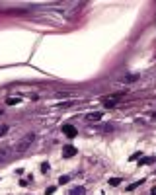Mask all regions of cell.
Masks as SVG:
<instances>
[{
  "label": "cell",
  "instance_id": "cell-2",
  "mask_svg": "<svg viewBox=\"0 0 156 195\" xmlns=\"http://www.w3.org/2000/svg\"><path fill=\"white\" fill-rule=\"evenodd\" d=\"M63 133H65L68 139L78 136V129H76V127H72V125H63Z\"/></svg>",
  "mask_w": 156,
  "mask_h": 195
},
{
  "label": "cell",
  "instance_id": "cell-9",
  "mask_svg": "<svg viewBox=\"0 0 156 195\" xmlns=\"http://www.w3.org/2000/svg\"><path fill=\"white\" fill-rule=\"evenodd\" d=\"M143 183H144V180H139V182L131 183V185H129V187H127V189H129V191H133V189H136V187H139V185H143Z\"/></svg>",
  "mask_w": 156,
  "mask_h": 195
},
{
  "label": "cell",
  "instance_id": "cell-13",
  "mask_svg": "<svg viewBox=\"0 0 156 195\" xmlns=\"http://www.w3.org/2000/svg\"><path fill=\"white\" fill-rule=\"evenodd\" d=\"M105 107H115V102L113 100H105Z\"/></svg>",
  "mask_w": 156,
  "mask_h": 195
},
{
  "label": "cell",
  "instance_id": "cell-19",
  "mask_svg": "<svg viewBox=\"0 0 156 195\" xmlns=\"http://www.w3.org/2000/svg\"><path fill=\"white\" fill-rule=\"evenodd\" d=\"M150 195H156V187H152V191H150Z\"/></svg>",
  "mask_w": 156,
  "mask_h": 195
},
{
  "label": "cell",
  "instance_id": "cell-15",
  "mask_svg": "<svg viewBox=\"0 0 156 195\" xmlns=\"http://www.w3.org/2000/svg\"><path fill=\"white\" fill-rule=\"evenodd\" d=\"M152 162V158H143V160H141V164H150Z\"/></svg>",
  "mask_w": 156,
  "mask_h": 195
},
{
  "label": "cell",
  "instance_id": "cell-20",
  "mask_svg": "<svg viewBox=\"0 0 156 195\" xmlns=\"http://www.w3.org/2000/svg\"><path fill=\"white\" fill-rule=\"evenodd\" d=\"M152 117H154V119H156V111H154V113H152Z\"/></svg>",
  "mask_w": 156,
  "mask_h": 195
},
{
  "label": "cell",
  "instance_id": "cell-18",
  "mask_svg": "<svg viewBox=\"0 0 156 195\" xmlns=\"http://www.w3.org/2000/svg\"><path fill=\"white\" fill-rule=\"evenodd\" d=\"M72 102H65V104H61V107H70Z\"/></svg>",
  "mask_w": 156,
  "mask_h": 195
},
{
  "label": "cell",
  "instance_id": "cell-3",
  "mask_svg": "<svg viewBox=\"0 0 156 195\" xmlns=\"http://www.w3.org/2000/svg\"><path fill=\"white\" fill-rule=\"evenodd\" d=\"M12 154H14V150H12V148H2V150H0V164L8 162V160L12 158Z\"/></svg>",
  "mask_w": 156,
  "mask_h": 195
},
{
  "label": "cell",
  "instance_id": "cell-10",
  "mask_svg": "<svg viewBox=\"0 0 156 195\" xmlns=\"http://www.w3.org/2000/svg\"><path fill=\"white\" fill-rule=\"evenodd\" d=\"M70 182V176H61L58 178V183H68Z\"/></svg>",
  "mask_w": 156,
  "mask_h": 195
},
{
  "label": "cell",
  "instance_id": "cell-6",
  "mask_svg": "<svg viewBox=\"0 0 156 195\" xmlns=\"http://www.w3.org/2000/svg\"><path fill=\"white\" fill-rule=\"evenodd\" d=\"M86 119H88V121H100V119H102V113H100V111H96V113H88Z\"/></svg>",
  "mask_w": 156,
  "mask_h": 195
},
{
  "label": "cell",
  "instance_id": "cell-16",
  "mask_svg": "<svg viewBox=\"0 0 156 195\" xmlns=\"http://www.w3.org/2000/svg\"><path fill=\"white\" fill-rule=\"evenodd\" d=\"M141 154H143V152H135V154L131 156V160H136V158H139V156H141Z\"/></svg>",
  "mask_w": 156,
  "mask_h": 195
},
{
  "label": "cell",
  "instance_id": "cell-1",
  "mask_svg": "<svg viewBox=\"0 0 156 195\" xmlns=\"http://www.w3.org/2000/svg\"><path fill=\"white\" fill-rule=\"evenodd\" d=\"M33 141H35V135L33 133H29V135H26L22 141H18L16 143V146H14V152H18V154H22V152H26L29 146L33 144Z\"/></svg>",
  "mask_w": 156,
  "mask_h": 195
},
{
  "label": "cell",
  "instance_id": "cell-8",
  "mask_svg": "<svg viewBox=\"0 0 156 195\" xmlns=\"http://www.w3.org/2000/svg\"><path fill=\"white\" fill-rule=\"evenodd\" d=\"M111 187H117L119 183H121V178H109V182H107Z\"/></svg>",
  "mask_w": 156,
  "mask_h": 195
},
{
  "label": "cell",
  "instance_id": "cell-7",
  "mask_svg": "<svg viewBox=\"0 0 156 195\" xmlns=\"http://www.w3.org/2000/svg\"><path fill=\"white\" fill-rule=\"evenodd\" d=\"M139 78H141V74H129V76L123 78V82H136Z\"/></svg>",
  "mask_w": 156,
  "mask_h": 195
},
{
  "label": "cell",
  "instance_id": "cell-5",
  "mask_svg": "<svg viewBox=\"0 0 156 195\" xmlns=\"http://www.w3.org/2000/svg\"><path fill=\"white\" fill-rule=\"evenodd\" d=\"M68 195H86V189L82 187V185H78V187L70 189V191H68Z\"/></svg>",
  "mask_w": 156,
  "mask_h": 195
},
{
  "label": "cell",
  "instance_id": "cell-17",
  "mask_svg": "<svg viewBox=\"0 0 156 195\" xmlns=\"http://www.w3.org/2000/svg\"><path fill=\"white\" fill-rule=\"evenodd\" d=\"M47 195H51V193H55V187H47V191H45Z\"/></svg>",
  "mask_w": 156,
  "mask_h": 195
},
{
  "label": "cell",
  "instance_id": "cell-11",
  "mask_svg": "<svg viewBox=\"0 0 156 195\" xmlns=\"http://www.w3.org/2000/svg\"><path fill=\"white\" fill-rule=\"evenodd\" d=\"M18 102H20V98H8V100H6V104H10V105L18 104Z\"/></svg>",
  "mask_w": 156,
  "mask_h": 195
},
{
  "label": "cell",
  "instance_id": "cell-4",
  "mask_svg": "<svg viewBox=\"0 0 156 195\" xmlns=\"http://www.w3.org/2000/svg\"><path fill=\"white\" fill-rule=\"evenodd\" d=\"M76 152H78V150L74 148L72 144H66V146H63V156H65V158H72Z\"/></svg>",
  "mask_w": 156,
  "mask_h": 195
},
{
  "label": "cell",
  "instance_id": "cell-14",
  "mask_svg": "<svg viewBox=\"0 0 156 195\" xmlns=\"http://www.w3.org/2000/svg\"><path fill=\"white\" fill-rule=\"evenodd\" d=\"M6 131H8V127H6V125H0V136L4 135V133H6Z\"/></svg>",
  "mask_w": 156,
  "mask_h": 195
},
{
  "label": "cell",
  "instance_id": "cell-12",
  "mask_svg": "<svg viewBox=\"0 0 156 195\" xmlns=\"http://www.w3.org/2000/svg\"><path fill=\"white\" fill-rule=\"evenodd\" d=\"M41 172H43V174H47V172H49V162H43V164H41Z\"/></svg>",
  "mask_w": 156,
  "mask_h": 195
}]
</instances>
